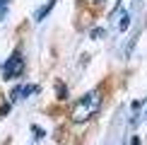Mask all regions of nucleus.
<instances>
[{
  "label": "nucleus",
  "instance_id": "2",
  "mask_svg": "<svg viewBox=\"0 0 147 145\" xmlns=\"http://www.w3.org/2000/svg\"><path fill=\"white\" fill-rule=\"evenodd\" d=\"M22 72H24V58H22V51L17 48V51L5 60L3 77H5V80H15V77H22Z\"/></svg>",
  "mask_w": 147,
  "mask_h": 145
},
{
  "label": "nucleus",
  "instance_id": "4",
  "mask_svg": "<svg viewBox=\"0 0 147 145\" xmlns=\"http://www.w3.org/2000/svg\"><path fill=\"white\" fill-rule=\"evenodd\" d=\"M118 27H121V29H128V12H123V17H121Z\"/></svg>",
  "mask_w": 147,
  "mask_h": 145
},
{
  "label": "nucleus",
  "instance_id": "3",
  "mask_svg": "<svg viewBox=\"0 0 147 145\" xmlns=\"http://www.w3.org/2000/svg\"><path fill=\"white\" fill-rule=\"evenodd\" d=\"M53 5H56V0H48V5H44V7H41V10H39V15H36V20H39V22H41V20H44V17L48 15V12H51V10H53Z\"/></svg>",
  "mask_w": 147,
  "mask_h": 145
},
{
  "label": "nucleus",
  "instance_id": "5",
  "mask_svg": "<svg viewBox=\"0 0 147 145\" xmlns=\"http://www.w3.org/2000/svg\"><path fill=\"white\" fill-rule=\"evenodd\" d=\"M101 34H106V32H104V29H94V32H92V36H94V39H99Z\"/></svg>",
  "mask_w": 147,
  "mask_h": 145
},
{
  "label": "nucleus",
  "instance_id": "7",
  "mask_svg": "<svg viewBox=\"0 0 147 145\" xmlns=\"http://www.w3.org/2000/svg\"><path fill=\"white\" fill-rule=\"evenodd\" d=\"M0 7H5V0H0Z\"/></svg>",
  "mask_w": 147,
  "mask_h": 145
},
{
  "label": "nucleus",
  "instance_id": "1",
  "mask_svg": "<svg viewBox=\"0 0 147 145\" xmlns=\"http://www.w3.org/2000/svg\"><path fill=\"white\" fill-rule=\"evenodd\" d=\"M99 104H101L99 89H92V92H89V94H84L82 99L77 102V106L72 109V121H75V123H82V121L92 119L96 111H99Z\"/></svg>",
  "mask_w": 147,
  "mask_h": 145
},
{
  "label": "nucleus",
  "instance_id": "6",
  "mask_svg": "<svg viewBox=\"0 0 147 145\" xmlns=\"http://www.w3.org/2000/svg\"><path fill=\"white\" fill-rule=\"evenodd\" d=\"M94 3H96V5H101V3H106V0H94Z\"/></svg>",
  "mask_w": 147,
  "mask_h": 145
}]
</instances>
